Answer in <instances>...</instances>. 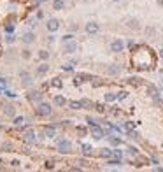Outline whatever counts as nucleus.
<instances>
[{
    "mask_svg": "<svg viewBox=\"0 0 163 172\" xmlns=\"http://www.w3.org/2000/svg\"><path fill=\"white\" fill-rule=\"evenodd\" d=\"M53 112L51 111V106H49L48 102H39V106H37V114L39 116H49Z\"/></svg>",
    "mask_w": 163,
    "mask_h": 172,
    "instance_id": "f257e3e1",
    "label": "nucleus"
},
{
    "mask_svg": "<svg viewBox=\"0 0 163 172\" xmlns=\"http://www.w3.org/2000/svg\"><path fill=\"white\" fill-rule=\"evenodd\" d=\"M70 149H72V144H70V141H67V139H62V141L58 142V151H60L62 154L70 153Z\"/></svg>",
    "mask_w": 163,
    "mask_h": 172,
    "instance_id": "f03ea898",
    "label": "nucleus"
},
{
    "mask_svg": "<svg viewBox=\"0 0 163 172\" xmlns=\"http://www.w3.org/2000/svg\"><path fill=\"white\" fill-rule=\"evenodd\" d=\"M123 49H125V42L121 39H114L110 42V51H112V53H121Z\"/></svg>",
    "mask_w": 163,
    "mask_h": 172,
    "instance_id": "7ed1b4c3",
    "label": "nucleus"
},
{
    "mask_svg": "<svg viewBox=\"0 0 163 172\" xmlns=\"http://www.w3.org/2000/svg\"><path fill=\"white\" fill-rule=\"evenodd\" d=\"M84 30H86V34H89V35H95V34H98V30H100V25L95 23V21H89V23H86Z\"/></svg>",
    "mask_w": 163,
    "mask_h": 172,
    "instance_id": "20e7f679",
    "label": "nucleus"
},
{
    "mask_svg": "<svg viewBox=\"0 0 163 172\" xmlns=\"http://www.w3.org/2000/svg\"><path fill=\"white\" fill-rule=\"evenodd\" d=\"M77 51V44H75V40H69V42H65L63 44V53L65 55H72Z\"/></svg>",
    "mask_w": 163,
    "mask_h": 172,
    "instance_id": "39448f33",
    "label": "nucleus"
},
{
    "mask_svg": "<svg viewBox=\"0 0 163 172\" xmlns=\"http://www.w3.org/2000/svg\"><path fill=\"white\" fill-rule=\"evenodd\" d=\"M46 28H48L51 34L53 32H56L58 28H60V21H58L56 18H51V19H48V25H46Z\"/></svg>",
    "mask_w": 163,
    "mask_h": 172,
    "instance_id": "423d86ee",
    "label": "nucleus"
},
{
    "mask_svg": "<svg viewBox=\"0 0 163 172\" xmlns=\"http://www.w3.org/2000/svg\"><path fill=\"white\" fill-rule=\"evenodd\" d=\"M91 133H93V139H97V141H100L102 137L105 135V132L100 127H97V125H91Z\"/></svg>",
    "mask_w": 163,
    "mask_h": 172,
    "instance_id": "0eeeda50",
    "label": "nucleus"
},
{
    "mask_svg": "<svg viewBox=\"0 0 163 172\" xmlns=\"http://www.w3.org/2000/svg\"><path fill=\"white\" fill-rule=\"evenodd\" d=\"M21 40L25 44H32V42H35V34L33 32H25L21 35Z\"/></svg>",
    "mask_w": 163,
    "mask_h": 172,
    "instance_id": "6e6552de",
    "label": "nucleus"
},
{
    "mask_svg": "<svg viewBox=\"0 0 163 172\" xmlns=\"http://www.w3.org/2000/svg\"><path fill=\"white\" fill-rule=\"evenodd\" d=\"M21 81H23V86H32L33 84V77H32L28 72H21Z\"/></svg>",
    "mask_w": 163,
    "mask_h": 172,
    "instance_id": "1a4fd4ad",
    "label": "nucleus"
},
{
    "mask_svg": "<svg viewBox=\"0 0 163 172\" xmlns=\"http://www.w3.org/2000/svg\"><path fill=\"white\" fill-rule=\"evenodd\" d=\"M27 98L30 102H42V93L40 91H30L27 95Z\"/></svg>",
    "mask_w": 163,
    "mask_h": 172,
    "instance_id": "9d476101",
    "label": "nucleus"
},
{
    "mask_svg": "<svg viewBox=\"0 0 163 172\" xmlns=\"http://www.w3.org/2000/svg\"><path fill=\"white\" fill-rule=\"evenodd\" d=\"M42 132H44L46 137H54V135H56V128H54L53 125H48V127H44Z\"/></svg>",
    "mask_w": 163,
    "mask_h": 172,
    "instance_id": "9b49d317",
    "label": "nucleus"
},
{
    "mask_svg": "<svg viewBox=\"0 0 163 172\" xmlns=\"http://www.w3.org/2000/svg\"><path fill=\"white\" fill-rule=\"evenodd\" d=\"M48 72H49V65H48L46 62H44V63H40V65L37 67V76H46Z\"/></svg>",
    "mask_w": 163,
    "mask_h": 172,
    "instance_id": "f8f14e48",
    "label": "nucleus"
},
{
    "mask_svg": "<svg viewBox=\"0 0 163 172\" xmlns=\"http://www.w3.org/2000/svg\"><path fill=\"white\" fill-rule=\"evenodd\" d=\"M23 139H25L27 142H33V141H35V133H33V130H32V128H30V130H27V132L23 133Z\"/></svg>",
    "mask_w": 163,
    "mask_h": 172,
    "instance_id": "ddd939ff",
    "label": "nucleus"
},
{
    "mask_svg": "<svg viewBox=\"0 0 163 172\" xmlns=\"http://www.w3.org/2000/svg\"><path fill=\"white\" fill-rule=\"evenodd\" d=\"M53 102H54V106H58V107H63V106L67 104V100L62 97V95H54Z\"/></svg>",
    "mask_w": 163,
    "mask_h": 172,
    "instance_id": "4468645a",
    "label": "nucleus"
},
{
    "mask_svg": "<svg viewBox=\"0 0 163 172\" xmlns=\"http://www.w3.org/2000/svg\"><path fill=\"white\" fill-rule=\"evenodd\" d=\"M119 72H121L119 65H110L109 69H107V74L109 76H119Z\"/></svg>",
    "mask_w": 163,
    "mask_h": 172,
    "instance_id": "2eb2a0df",
    "label": "nucleus"
},
{
    "mask_svg": "<svg viewBox=\"0 0 163 172\" xmlns=\"http://www.w3.org/2000/svg\"><path fill=\"white\" fill-rule=\"evenodd\" d=\"M126 25L132 28V30H139V28H140V23L137 21V19H133V18L132 19H126Z\"/></svg>",
    "mask_w": 163,
    "mask_h": 172,
    "instance_id": "dca6fc26",
    "label": "nucleus"
},
{
    "mask_svg": "<svg viewBox=\"0 0 163 172\" xmlns=\"http://www.w3.org/2000/svg\"><path fill=\"white\" fill-rule=\"evenodd\" d=\"M69 107L74 109V111H79V109H83V104L77 102V100H70V102H69Z\"/></svg>",
    "mask_w": 163,
    "mask_h": 172,
    "instance_id": "f3484780",
    "label": "nucleus"
},
{
    "mask_svg": "<svg viewBox=\"0 0 163 172\" xmlns=\"http://www.w3.org/2000/svg\"><path fill=\"white\" fill-rule=\"evenodd\" d=\"M105 102H116L118 100V93H112V91H109V93H105Z\"/></svg>",
    "mask_w": 163,
    "mask_h": 172,
    "instance_id": "a211bd4d",
    "label": "nucleus"
},
{
    "mask_svg": "<svg viewBox=\"0 0 163 172\" xmlns=\"http://www.w3.org/2000/svg\"><path fill=\"white\" fill-rule=\"evenodd\" d=\"M100 156H102V158H110V156H112V151H110L109 148H102V149H100Z\"/></svg>",
    "mask_w": 163,
    "mask_h": 172,
    "instance_id": "6ab92c4d",
    "label": "nucleus"
},
{
    "mask_svg": "<svg viewBox=\"0 0 163 172\" xmlns=\"http://www.w3.org/2000/svg\"><path fill=\"white\" fill-rule=\"evenodd\" d=\"M4 112H5V116H11V118H14V114H16V109H14L13 106H5Z\"/></svg>",
    "mask_w": 163,
    "mask_h": 172,
    "instance_id": "aec40b11",
    "label": "nucleus"
},
{
    "mask_svg": "<svg viewBox=\"0 0 163 172\" xmlns=\"http://www.w3.org/2000/svg\"><path fill=\"white\" fill-rule=\"evenodd\" d=\"M126 153L130 154V156H137V154H139V149H137L135 146H128V148H126Z\"/></svg>",
    "mask_w": 163,
    "mask_h": 172,
    "instance_id": "412c9836",
    "label": "nucleus"
},
{
    "mask_svg": "<svg viewBox=\"0 0 163 172\" xmlns=\"http://www.w3.org/2000/svg\"><path fill=\"white\" fill-rule=\"evenodd\" d=\"M53 7H54L56 11H62L63 7H65V4H63V0H54V2H53Z\"/></svg>",
    "mask_w": 163,
    "mask_h": 172,
    "instance_id": "4be33fe9",
    "label": "nucleus"
},
{
    "mask_svg": "<svg viewBox=\"0 0 163 172\" xmlns=\"http://www.w3.org/2000/svg\"><path fill=\"white\" fill-rule=\"evenodd\" d=\"M39 58L42 60V62H48V58H49V53L46 51V49H40L39 51Z\"/></svg>",
    "mask_w": 163,
    "mask_h": 172,
    "instance_id": "5701e85b",
    "label": "nucleus"
},
{
    "mask_svg": "<svg viewBox=\"0 0 163 172\" xmlns=\"http://www.w3.org/2000/svg\"><path fill=\"white\" fill-rule=\"evenodd\" d=\"M109 142L112 146H119L121 144V139H119V137H109Z\"/></svg>",
    "mask_w": 163,
    "mask_h": 172,
    "instance_id": "b1692460",
    "label": "nucleus"
},
{
    "mask_svg": "<svg viewBox=\"0 0 163 172\" xmlns=\"http://www.w3.org/2000/svg\"><path fill=\"white\" fill-rule=\"evenodd\" d=\"M21 58H25V60H30V58H32L30 49H23V51H21Z\"/></svg>",
    "mask_w": 163,
    "mask_h": 172,
    "instance_id": "393cba45",
    "label": "nucleus"
},
{
    "mask_svg": "<svg viewBox=\"0 0 163 172\" xmlns=\"http://www.w3.org/2000/svg\"><path fill=\"white\" fill-rule=\"evenodd\" d=\"M81 104H83L84 109H89V107H93V104L88 100V98H83V100H81Z\"/></svg>",
    "mask_w": 163,
    "mask_h": 172,
    "instance_id": "a878e982",
    "label": "nucleus"
},
{
    "mask_svg": "<svg viewBox=\"0 0 163 172\" xmlns=\"http://www.w3.org/2000/svg\"><path fill=\"white\" fill-rule=\"evenodd\" d=\"M51 84H53V86H56V88H62V86H63L62 79H58V77H54V79L51 81Z\"/></svg>",
    "mask_w": 163,
    "mask_h": 172,
    "instance_id": "bb28decb",
    "label": "nucleus"
},
{
    "mask_svg": "<svg viewBox=\"0 0 163 172\" xmlns=\"http://www.w3.org/2000/svg\"><path fill=\"white\" fill-rule=\"evenodd\" d=\"M69 40H74V35H72V34H67V35L62 37V42H63V44H65V42H69Z\"/></svg>",
    "mask_w": 163,
    "mask_h": 172,
    "instance_id": "cd10ccee",
    "label": "nucleus"
},
{
    "mask_svg": "<svg viewBox=\"0 0 163 172\" xmlns=\"http://www.w3.org/2000/svg\"><path fill=\"white\" fill-rule=\"evenodd\" d=\"M128 98V91H119L118 93V100H126Z\"/></svg>",
    "mask_w": 163,
    "mask_h": 172,
    "instance_id": "c85d7f7f",
    "label": "nucleus"
},
{
    "mask_svg": "<svg viewBox=\"0 0 163 172\" xmlns=\"http://www.w3.org/2000/svg\"><path fill=\"white\" fill-rule=\"evenodd\" d=\"M77 133H79V137H84L86 133H88V130L84 127H77Z\"/></svg>",
    "mask_w": 163,
    "mask_h": 172,
    "instance_id": "c756f323",
    "label": "nucleus"
},
{
    "mask_svg": "<svg viewBox=\"0 0 163 172\" xmlns=\"http://www.w3.org/2000/svg\"><path fill=\"white\" fill-rule=\"evenodd\" d=\"M23 121H25V118H23V116H16V118H14V125H16V127H19Z\"/></svg>",
    "mask_w": 163,
    "mask_h": 172,
    "instance_id": "7c9ffc66",
    "label": "nucleus"
},
{
    "mask_svg": "<svg viewBox=\"0 0 163 172\" xmlns=\"http://www.w3.org/2000/svg\"><path fill=\"white\" fill-rule=\"evenodd\" d=\"M62 69H63V70H65V72H72V70H74V67H72L70 63H65V65H63Z\"/></svg>",
    "mask_w": 163,
    "mask_h": 172,
    "instance_id": "2f4dec72",
    "label": "nucleus"
},
{
    "mask_svg": "<svg viewBox=\"0 0 163 172\" xmlns=\"http://www.w3.org/2000/svg\"><path fill=\"white\" fill-rule=\"evenodd\" d=\"M89 151H91V146H89V144H83V153L88 154Z\"/></svg>",
    "mask_w": 163,
    "mask_h": 172,
    "instance_id": "473e14b6",
    "label": "nucleus"
},
{
    "mask_svg": "<svg viewBox=\"0 0 163 172\" xmlns=\"http://www.w3.org/2000/svg\"><path fill=\"white\" fill-rule=\"evenodd\" d=\"M95 109H97L98 112H104V111H105V107L102 106V104H97V106H95Z\"/></svg>",
    "mask_w": 163,
    "mask_h": 172,
    "instance_id": "72a5a7b5",
    "label": "nucleus"
},
{
    "mask_svg": "<svg viewBox=\"0 0 163 172\" xmlns=\"http://www.w3.org/2000/svg\"><path fill=\"white\" fill-rule=\"evenodd\" d=\"M5 95H7L9 98H16V93H14V91H7Z\"/></svg>",
    "mask_w": 163,
    "mask_h": 172,
    "instance_id": "f704fd0d",
    "label": "nucleus"
},
{
    "mask_svg": "<svg viewBox=\"0 0 163 172\" xmlns=\"http://www.w3.org/2000/svg\"><path fill=\"white\" fill-rule=\"evenodd\" d=\"M44 18V11H39V13H37V19H42Z\"/></svg>",
    "mask_w": 163,
    "mask_h": 172,
    "instance_id": "c9c22d12",
    "label": "nucleus"
},
{
    "mask_svg": "<svg viewBox=\"0 0 163 172\" xmlns=\"http://www.w3.org/2000/svg\"><path fill=\"white\" fill-rule=\"evenodd\" d=\"M5 30L11 34V32H14V27H13V25H7V27H5Z\"/></svg>",
    "mask_w": 163,
    "mask_h": 172,
    "instance_id": "e433bc0d",
    "label": "nucleus"
},
{
    "mask_svg": "<svg viewBox=\"0 0 163 172\" xmlns=\"http://www.w3.org/2000/svg\"><path fill=\"white\" fill-rule=\"evenodd\" d=\"M130 137H132V139H139V133H137V132H130Z\"/></svg>",
    "mask_w": 163,
    "mask_h": 172,
    "instance_id": "4c0bfd02",
    "label": "nucleus"
},
{
    "mask_svg": "<svg viewBox=\"0 0 163 172\" xmlns=\"http://www.w3.org/2000/svg\"><path fill=\"white\" fill-rule=\"evenodd\" d=\"M5 40H7L9 44H13V42H14V37H13V35H9V37H7V39H5Z\"/></svg>",
    "mask_w": 163,
    "mask_h": 172,
    "instance_id": "58836bf2",
    "label": "nucleus"
},
{
    "mask_svg": "<svg viewBox=\"0 0 163 172\" xmlns=\"http://www.w3.org/2000/svg\"><path fill=\"white\" fill-rule=\"evenodd\" d=\"M125 128H126V130H132V128H133V123H126V125H125Z\"/></svg>",
    "mask_w": 163,
    "mask_h": 172,
    "instance_id": "ea45409f",
    "label": "nucleus"
},
{
    "mask_svg": "<svg viewBox=\"0 0 163 172\" xmlns=\"http://www.w3.org/2000/svg\"><path fill=\"white\" fill-rule=\"evenodd\" d=\"M28 25H30V27H35V19H28Z\"/></svg>",
    "mask_w": 163,
    "mask_h": 172,
    "instance_id": "a19ab883",
    "label": "nucleus"
},
{
    "mask_svg": "<svg viewBox=\"0 0 163 172\" xmlns=\"http://www.w3.org/2000/svg\"><path fill=\"white\" fill-rule=\"evenodd\" d=\"M156 2H158L160 5H163V0H156Z\"/></svg>",
    "mask_w": 163,
    "mask_h": 172,
    "instance_id": "79ce46f5",
    "label": "nucleus"
},
{
    "mask_svg": "<svg viewBox=\"0 0 163 172\" xmlns=\"http://www.w3.org/2000/svg\"><path fill=\"white\" fill-rule=\"evenodd\" d=\"M160 56H161V58H163V49H161V51H160Z\"/></svg>",
    "mask_w": 163,
    "mask_h": 172,
    "instance_id": "37998d69",
    "label": "nucleus"
},
{
    "mask_svg": "<svg viewBox=\"0 0 163 172\" xmlns=\"http://www.w3.org/2000/svg\"><path fill=\"white\" fill-rule=\"evenodd\" d=\"M112 2H121V0H112Z\"/></svg>",
    "mask_w": 163,
    "mask_h": 172,
    "instance_id": "c03bdc74",
    "label": "nucleus"
}]
</instances>
